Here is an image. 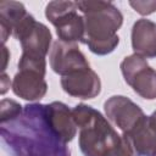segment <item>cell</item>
I'll return each mask as SVG.
<instances>
[{"mask_svg":"<svg viewBox=\"0 0 156 156\" xmlns=\"http://www.w3.org/2000/svg\"><path fill=\"white\" fill-rule=\"evenodd\" d=\"M129 5L134 9L135 12L146 16L150 13H154L156 11V0H136V1H129Z\"/></svg>","mask_w":156,"mask_h":156,"instance_id":"2e32d148","label":"cell"},{"mask_svg":"<svg viewBox=\"0 0 156 156\" xmlns=\"http://www.w3.org/2000/svg\"><path fill=\"white\" fill-rule=\"evenodd\" d=\"M45 16L56 28L58 40L82 43L85 24L84 17L78 13L77 1H50L45 7Z\"/></svg>","mask_w":156,"mask_h":156,"instance_id":"277c9868","label":"cell"},{"mask_svg":"<svg viewBox=\"0 0 156 156\" xmlns=\"http://www.w3.org/2000/svg\"><path fill=\"white\" fill-rule=\"evenodd\" d=\"M23 112V106L11 99H2L0 102V123H7L15 121Z\"/></svg>","mask_w":156,"mask_h":156,"instance_id":"9a60e30c","label":"cell"},{"mask_svg":"<svg viewBox=\"0 0 156 156\" xmlns=\"http://www.w3.org/2000/svg\"><path fill=\"white\" fill-rule=\"evenodd\" d=\"M134 156H151L156 151V119L144 116L130 130L122 135Z\"/></svg>","mask_w":156,"mask_h":156,"instance_id":"9c48e42d","label":"cell"},{"mask_svg":"<svg viewBox=\"0 0 156 156\" xmlns=\"http://www.w3.org/2000/svg\"><path fill=\"white\" fill-rule=\"evenodd\" d=\"M2 58H4V63H2V67H1V71L4 73V71L6 69V66H7V61L10 58V51L7 50V48L5 45H2Z\"/></svg>","mask_w":156,"mask_h":156,"instance_id":"d6986e66","label":"cell"},{"mask_svg":"<svg viewBox=\"0 0 156 156\" xmlns=\"http://www.w3.org/2000/svg\"><path fill=\"white\" fill-rule=\"evenodd\" d=\"M45 106L48 122L56 135L65 143L72 141L77 134V126L72 116V110L61 101H54Z\"/></svg>","mask_w":156,"mask_h":156,"instance_id":"7c38bea8","label":"cell"},{"mask_svg":"<svg viewBox=\"0 0 156 156\" xmlns=\"http://www.w3.org/2000/svg\"><path fill=\"white\" fill-rule=\"evenodd\" d=\"M151 116H152V117H154V118H155V119H156V111H154V112H152V115H151Z\"/></svg>","mask_w":156,"mask_h":156,"instance_id":"ffe728a7","label":"cell"},{"mask_svg":"<svg viewBox=\"0 0 156 156\" xmlns=\"http://www.w3.org/2000/svg\"><path fill=\"white\" fill-rule=\"evenodd\" d=\"M45 73L32 68H18L12 80V91L27 101H37L45 96L48 84L44 79Z\"/></svg>","mask_w":156,"mask_h":156,"instance_id":"8fae6325","label":"cell"},{"mask_svg":"<svg viewBox=\"0 0 156 156\" xmlns=\"http://www.w3.org/2000/svg\"><path fill=\"white\" fill-rule=\"evenodd\" d=\"M61 87L73 98L94 99L101 91V80L95 71L85 68L61 77Z\"/></svg>","mask_w":156,"mask_h":156,"instance_id":"30bf717a","label":"cell"},{"mask_svg":"<svg viewBox=\"0 0 156 156\" xmlns=\"http://www.w3.org/2000/svg\"><path fill=\"white\" fill-rule=\"evenodd\" d=\"M151 156H156V151H155V152H154V154H152Z\"/></svg>","mask_w":156,"mask_h":156,"instance_id":"44dd1931","label":"cell"},{"mask_svg":"<svg viewBox=\"0 0 156 156\" xmlns=\"http://www.w3.org/2000/svg\"><path fill=\"white\" fill-rule=\"evenodd\" d=\"M49 58L50 67L61 77L80 69L90 68L85 55L79 50L77 43H67L57 39L52 44Z\"/></svg>","mask_w":156,"mask_h":156,"instance_id":"52a82bcc","label":"cell"},{"mask_svg":"<svg viewBox=\"0 0 156 156\" xmlns=\"http://www.w3.org/2000/svg\"><path fill=\"white\" fill-rule=\"evenodd\" d=\"M12 35L21 43L22 54L41 58H45L52 40L50 29L35 21L30 13H27L13 27Z\"/></svg>","mask_w":156,"mask_h":156,"instance_id":"5b68a950","label":"cell"},{"mask_svg":"<svg viewBox=\"0 0 156 156\" xmlns=\"http://www.w3.org/2000/svg\"><path fill=\"white\" fill-rule=\"evenodd\" d=\"M1 138L12 156H71L67 143L50 127L44 104H27L15 121L1 124Z\"/></svg>","mask_w":156,"mask_h":156,"instance_id":"6da1fadb","label":"cell"},{"mask_svg":"<svg viewBox=\"0 0 156 156\" xmlns=\"http://www.w3.org/2000/svg\"><path fill=\"white\" fill-rule=\"evenodd\" d=\"M121 72L126 83L146 100L156 99V71L149 66L145 57L133 54L121 62Z\"/></svg>","mask_w":156,"mask_h":156,"instance_id":"8992f818","label":"cell"},{"mask_svg":"<svg viewBox=\"0 0 156 156\" xmlns=\"http://www.w3.org/2000/svg\"><path fill=\"white\" fill-rule=\"evenodd\" d=\"M72 116L79 129L78 145L84 156H110L121 144L122 135L94 107L78 104L72 108Z\"/></svg>","mask_w":156,"mask_h":156,"instance_id":"3957f363","label":"cell"},{"mask_svg":"<svg viewBox=\"0 0 156 156\" xmlns=\"http://www.w3.org/2000/svg\"><path fill=\"white\" fill-rule=\"evenodd\" d=\"M104 110L108 121L117 126L123 133L130 130L144 116V111L129 98L113 95L104 104Z\"/></svg>","mask_w":156,"mask_h":156,"instance_id":"ba28073f","label":"cell"},{"mask_svg":"<svg viewBox=\"0 0 156 156\" xmlns=\"http://www.w3.org/2000/svg\"><path fill=\"white\" fill-rule=\"evenodd\" d=\"M83 13L85 33L82 40L88 49L99 56L111 54L119 44L118 29L123 24V15L111 1H77Z\"/></svg>","mask_w":156,"mask_h":156,"instance_id":"7a4b0ae2","label":"cell"},{"mask_svg":"<svg viewBox=\"0 0 156 156\" xmlns=\"http://www.w3.org/2000/svg\"><path fill=\"white\" fill-rule=\"evenodd\" d=\"M110 156H134L132 149L129 147L128 143L124 140V138L122 136V140H121V144L118 145V147L110 155Z\"/></svg>","mask_w":156,"mask_h":156,"instance_id":"e0dca14e","label":"cell"},{"mask_svg":"<svg viewBox=\"0 0 156 156\" xmlns=\"http://www.w3.org/2000/svg\"><path fill=\"white\" fill-rule=\"evenodd\" d=\"M27 10L18 1H0V34L2 45L13 32V27L27 15Z\"/></svg>","mask_w":156,"mask_h":156,"instance_id":"5bb4252c","label":"cell"},{"mask_svg":"<svg viewBox=\"0 0 156 156\" xmlns=\"http://www.w3.org/2000/svg\"><path fill=\"white\" fill-rule=\"evenodd\" d=\"M0 83H1V94L4 95L7 90H9V88H10V85H12V83L10 82V78L7 77V74L4 72L2 74H1V78H0Z\"/></svg>","mask_w":156,"mask_h":156,"instance_id":"ac0fdd59","label":"cell"},{"mask_svg":"<svg viewBox=\"0 0 156 156\" xmlns=\"http://www.w3.org/2000/svg\"><path fill=\"white\" fill-rule=\"evenodd\" d=\"M132 48L134 54L145 58L156 57V23L140 18L132 28Z\"/></svg>","mask_w":156,"mask_h":156,"instance_id":"4fadbf2b","label":"cell"}]
</instances>
